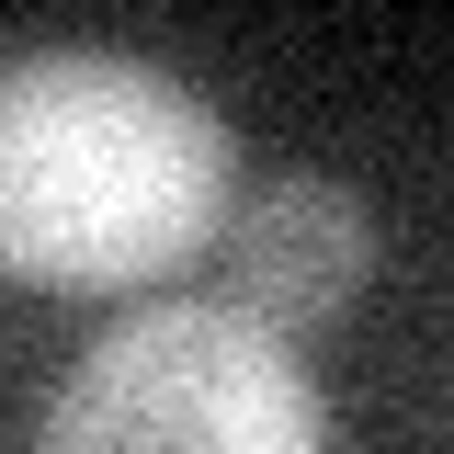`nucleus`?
<instances>
[{
  "label": "nucleus",
  "instance_id": "obj_1",
  "mask_svg": "<svg viewBox=\"0 0 454 454\" xmlns=\"http://www.w3.org/2000/svg\"><path fill=\"white\" fill-rule=\"evenodd\" d=\"M227 227V125L205 91L137 57H12L0 68V273L46 295L182 273Z\"/></svg>",
  "mask_w": 454,
  "mask_h": 454
},
{
  "label": "nucleus",
  "instance_id": "obj_2",
  "mask_svg": "<svg viewBox=\"0 0 454 454\" xmlns=\"http://www.w3.org/2000/svg\"><path fill=\"white\" fill-rule=\"evenodd\" d=\"M35 454H330V409L262 318L182 295L91 340Z\"/></svg>",
  "mask_w": 454,
  "mask_h": 454
},
{
  "label": "nucleus",
  "instance_id": "obj_3",
  "mask_svg": "<svg viewBox=\"0 0 454 454\" xmlns=\"http://www.w3.org/2000/svg\"><path fill=\"white\" fill-rule=\"evenodd\" d=\"M227 273H239V318H262V330H318V318H340L352 295H364V273H375V216L352 205V182H330V170H284V182H262L250 205H239V227H227Z\"/></svg>",
  "mask_w": 454,
  "mask_h": 454
}]
</instances>
